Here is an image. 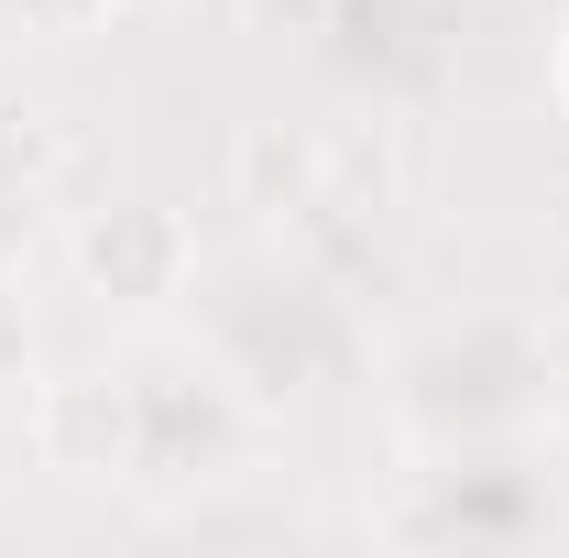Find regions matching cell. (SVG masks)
Returning a JSON list of instances; mask_svg holds the SVG:
<instances>
[{"label":"cell","mask_w":569,"mask_h":558,"mask_svg":"<svg viewBox=\"0 0 569 558\" xmlns=\"http://www.w3.org/2000/svg\"><path fill=\"white\" fill-rule=\"evenodd\" d=\"M67 176V121L22 88H0V198H44Z\"/></svg>","instance_id":"cell-3"},{"label":"cell","mask_w":569,"mask_h":558,"mask_svg":"<svg viewBox=\"0 0 569 558\" xmlns=\"http://www.w3.org/2000/svg\"><path fill=\"white\" fill-rule=\"evenodd\" d=\"M110 0H0V22H22V33H88Z\"/></svg>","instance_id":"cell-4"},{"label":"cell","mask_w":569,"mask_h":558,"mask_svg":"<svg viewBox=\"0 0 569 558\" xmlns=\"http://www.w3.org/2000/svg\"><path fill=\"white\" fill-rule=\"evenodd\" d=\"M77 275L99 285L110 307H164V296H187V275H198V241H187L176 209H99L77 230Z\"/></svg>","instance_id":"cell-2"},{"label":"cell","mask_w":569,"mask_h":558,"mask_svg":"<svg viewBox=\"0 0 569 558\" xmlns=\"http://www.w3.org/2000/svg\"><path fill=\"white\" fill-rule=\"evenodd\" d=\"M33 449L77 471V482H110V471H142V383L121 372H67L33 395Z\"/></svg>","instance_id":"cell-1"}]
</instances>
